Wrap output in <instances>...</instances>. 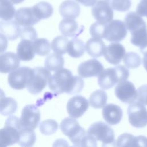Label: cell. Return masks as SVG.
Segmentation results:
<instances>
[{
    "instance_id": "obj_30",
    "label": "cell",
    "mask_w": 147,
    "mask_h": 147,
    "mask_svg": "<svg viewBox=\"0 0 147 147\" xmlns=\"http://www.w3.org/2000/svg\"><path fill=\"white\" fill-rule=\"evenodd\" d=\"M36 140V136L34 130L21 129L20 130V136L18 144L21 147H31Z\"/></svg>"
},
{
    "instance_id": "obj_38",
    "label": "cell",
    "mask_w": 147,
    "mask_h": 147,
    "mask_svg": "<svg viewBox=\"0 0 147 147\" xmlns=\"http://www.w3.org/2000/svg\"><path fill=\"white\" fill-rule=\"evenodd\" d=\"M19 37L21 40H28L34 41L37 38V34L35 29L32 26L20 27Z\"/></svg>"
},
{
    "instance_id": "obj_2",
    "label": "cell",
    "mask_w": 147,
    "mask_h": 147,
    "mask_svg": "<svg viewBox=\"0 0 147 147\" xmlns=\"http://www.w3.org/2000/svg\"><path fill=\"white\" fill-rule=\"evenodd\" d=\"M129 76V69L123 65H117L104 69L98 76L99 86L103 90L112 88L116 84L126 80Z\"/></svg>"
},
{
    "instance_id": "obj_34",
    "label": "cell",
    "mask_w": 147,
    "mask_h": 147,
    "mask_svg": "<svg viewBox=\"0 0 147 147\" xmlns=\"http://www.w3.org/2000/svg\"><path fill=\"white\" fill-rule=\"evenodd\" d=\"M35 53L44 56L49 54L51 51V44L45 38H37L33 42Z\"/></svg>"
},
{
    "instance_id": "obj_31",
    "label": "cell",
    "mask_w": 147,
    "mask_h": 147,
    "mask_svg": "<svg viewBox=\"0 0 147 147\" xmlns=\"http://www.w3.org/2000/svg\"><path fill=\"white\" fill-rule=\"evenodd\" d=\"M17 103L11 97H4L0 101V114L3 115H11L17 110Z\"/></svg>"
},
{
    "instance_id": "obj_45",
    "label": "cell",
    "mask_w": 147,
    "mask_h": 147,
    "mask_svg": "<svg viewBox=\"0 0 147 147\" xmlns=\"http://www.w3.org/2000/svg\"><path fill=\"white\" fill-rule=\"evenodd\" d=\"M78 2L80 3L83 5L88 7V6H93L97 0H76Z\"/></svg>"
},
{
    "instance_id": "obj_12",
    "label": "cell",
    "mask_w": 147,
    "mask_h": 147,
    "mask_svg": "<svg viewBox=\"0 0 147 147\" xmlns=\"http://www.w3.org/2000/svg\"><path fill=\"white\" fill-rule=\"evenodd\" d=\"M89 107L88 100L83 96L76 95L69 99L67 105V110L72 118L82 117Z\"/></svg>"
},
{
    "instance_id": "obj_50",
    "label": "cell",
    "mask_w": 147,
    "mask_h": 147,
    "mask_svg": "<svg viewBox=\"0 0 147 147\" xmlns=\"http://www.w3.org/2000/svg\"><path fill=\"white\" fill-rule=\"evenodd\" d=\"M4 97H5V92H4V91H3L2 89L0 88V101H1V100L2 98H3Z\"/></svg>"
},
{
    "instance_id": "obj_22",
    "label": "cell",
    "mask_w": 147,
    "mask_h": 147,
    "mask_svg": "<svg viewBox=\"0 0 147 147\" xmlns=\"http://www.w3.org/2000/svg\"><path fill=\"white\" fill-rule=\"evenodd\" d=\"M20 25L16 20L2 21L0 22V32L7 39L15 40L19 36Z\"/></svg>"
},
{
    "instance_id": "obj_20",
    "label": "cell",
    "mask_w": 147,
    "mask_h": 147,
    "mask_svg": "<svg viewBox=\"0 0 147 147\" xmlns=\"http://www.w3.org/2000/svg\"><path fill=\"white\" fill-rule=\"evenodd\" d=\"M15 20L22 26H32L40 21L36 17L32 7H21L16 11Z\"/></svg>"
},
{
    "instance_id": "obj_35",
    "label": "cell",
    "mask_w": 147,
    "mask_h": 147,
    "mask_svg": "<svg viewBox=\"0 0 147 147\" xmlns=\"http://www.w3.org/2000/svg\"><path fill=\"white\" fill-rule=\"evenodd\" d=\"M123 59L126 67L130 69L138 68L141 63V59L140 56L137 53L133 52L126 53Z\"/></svg>"
},
{
    "instance_id": "obj_17",
    "label": "cell",
    "mask_w": 147,
    "mask_h": 147,
    "mask_svg": "<svg viewBox=\"0 0 147 147\" xmlns=\"http://www.w3.org/2000/svg\"><path fill=\"white\" fill-rule=\"evenodd\" d=\"M116 142L118 147H147V137L123 133L118 136Z\"/></svg>"
},
{
    "instance_id": "obj_15",
    "label": "cell",
    "mask_w": 147,
    "mask_h": 147,
    "mask_svg": "<svg viewBox=\"0 0 147 147\" xmlns=\"http://www.w3.org/2000/svg\"><path fill=\"white\" fill-rule=\"evenodd\" d=\"M125 55V47L120 43L113 42L106 47L103 55L109 63L118 64Z\"/></svg>"
},
{
    "instance_id": "obj_53",
    "label": "cell",
    "mask_w": 147,
    "mask_h": 147,
    "mask_svg": "<svg viewBox=\"0 0 147 147\" xmlns=\"http://www.w3.org/2000/svg\"><path fill=\"white\" fill-rule=\"evenodd\" d=\"M0 54H1V53H0Z\"/></svg>"
},
{
    "instance_id": "obj_39",
    "label": "cell",
    "mask_w": 147,
    "mask_h": 147,
    "mask_svg": "<svg viewBox=\"0 0 147 147\" xmlns=\"http://www.w3.org/2000/svg\"><path fill=\"white\" fill-rule=\"evenodd\" d=\"M106 24L97 21L92 24L90 28V33L93 38H103Z\"/></svg>"
},
{
    "instance_id": "obj_40",
    "label": "cell",
    "mask_w": 147,
    "mask_h": 147,
    "mask_svg": "<svg viewBox=\"0 0 147 147\" xmlns=\"http://www.w3.org/2000/svg\"><path fill=\"white\" fill-rule=\"evenodd\" d=\"M137 101L147 105V84L140 87L137 90Z\"/></svg>"
},
{
    "instance_id": "obj_5",
    "label": "cell",
    "mask_w": 147,
    "mask_h": 147,
    "mask_svg": "<svg viewBox=\"0 0 147 147\" xmlns=\"http://www.w3.org/2000/svg\"><path fill=\"white\" fill-rule=\"evenodd\" d=\"M60 128L65 136H68L74 145H78L86 135L85 130L79 125V122L71 117L65 118L61 122Z\"/></svg>"
},
{
    "instance_id": "obj_24",
    "label": "cell",
    "mask_w": 147,
    "mask_h": 147,
    "mask_svg": "<svg viewBox=\"0 0 147 147\" xmlns=\"http://www.w3.org/2000/svg\"><path fill=\"white\" fill-rule=\"evenodd\" d=\"M85 46L88 54L93 57H99L102 56L106 47L102 39L93 37L86 42Z\"/></svg>"
},
{
    "instance_id": "obj_33",
    "label": "cell",
    "mask_w": 147,
    "mask_h": 147,
    "mask_svg": "<svg viewBox=\"0 0 147 147\" xmlns=\"http://www.w3.org/2000/svg\"><path fill=\"white\" fill-rule=\"evenodd\" d=\"M68 39L63 36L55 37L51 44V47L53 51L59 55H63L67 52Z\"/></svg>"
},
{
    "instance_id": "obj_49",
    "label": "cell",
    "mask_w": 147,
    "mask_h": 147,
    "mask_svg": "<svg viewBox=\"0 0 147 147\" xmlns=\"http://www.w3.org/2000/svg\"><path fill=\"white\" fill-rule=\"evenodd\" d=\"M7 1H9L10 2H11L13 4H18V3L22 2L24 0H7Z\"/></svg>"
},
{
    "instance_id": "obj_28",
    "label": "cell",
    "mask_w": 147,
    "mask_h": 147,
    "mask_svg": "<svg viewBox=\"0 0 147 147\" xmlns=\"http://www.w3.org/2000/svg\"><path fill=\"white\" fill-rule=\"evenodd\" d=\"M64 60L60 55L53 53L49 55L45 60V68L49 71H57L63 68Z\"/></svg>"
},
{
    "instance_id": "obj_26",
    "label": "cell",
    "mask_w": 147,
    "mask_h": 147,
    "mask_svg": "<svg viewBox=\"0 0 147 147\" xmlns=\"http://www.w3.org/2000/svg\"><path fill=\"white\" fill-rule=\"evenodd\" d=\"M86 46L84 42L77 38L72 39L68 41L67 52L74 58L81 57L84 53Z\"/></svg>"
},
{
    "instance_id": "obj_13",
    "label": "cell",
    "mask_w": 147,
    "mask_h": 147,
    "mask_svg": "<svg viewBox=\"0 0 147 147\" xmlns=\"http://www.w3.org/2000/svg\"><path fill=\"white\" fill-rule=\"evenodd\" d=\"M92 14L98 21L107 24L113 18V9L105 0L97 1L92 8Z\"/></svg>"
},
{
    "instance_id": "obj_6",
    "label": "cell",
    "mask_w": 147,
    "mask_h": 147,
    "mask_svg": "<svg viewBox=\"0 0 147 147\" xmlns=\"http://www.w3.org/2000/svg\"><path fill=\"white\" fill-rule=\"evenodd\" d=\"M40 121V111L34 105L25 106L19 118L20 126L21 129L34 130Z\"/></svg>"
},
{
    "instance_id": "obj_36",
    "label": "cell",
    "mask_w": 147,
    "mask_h": 147,
    "mask_svg": "<svg viewBox=\"0 0 147 147\" xmlns=\"http://www.w3.org/2000/svg\"><path fill=\"white\" fill-rule=\"evenodd\" d=\"M112 9L125 12L129 10L131 6V0H105Z\"/></svg>"
},
{
    "instance_id": "obj_44",
    "label": "cell",
    "mask_w": 147,
    "mask_h": 147,
    "mask_svg": "<svg viewBox=\"0 0 147 147\" xmlns=\"http://www.w3.org/2000/svg\"><path fill=\"white\" fill-rule=\"evenodd\" d=\"M52 147H69L68 142L64 139L59 138L53 142Z\"/></svg>"
},
{
    "instance_id": "obj_11",
    "label": "cell",
    "mask_w": 147,
    "mask_h": 147,
    "mask_svg": "<svg viewBox=\"0 0 147 147\" xmlns=\"http://www.w3.org/2000/svg\"><path fill=\"white\" fill-rule=\"evenodd\" d=\"M115 94L118 99L125 103L131 104L137 99V90L133 83L127 80L117 84Z\"/></svg>"
},
{
    "instance_id": "obj_8",
    "label": "cell",
    "mask_w": 147,
    "mask_h": 147,
    "mask_svg": "<svg viewBox=\"0 0 147 147\" xmlns=\"http://www.w3.org/2000/svg\"><path fill=\"white\" fill-rule=\"evenodd\" d=\"M130 123L137 128L144 127L147 125V109L145 105L138 101L130 104L127 108Z\"/></svg>"
},
{
    "instance_id": "obj_9",
    "label": "cell",
    "mask_w": 147,
    "mask_h": 147,
    "mask_svg": "<svg viewBox=\"0 0 147 147\" xmlns=\"http://www.w3.org/2000/svg\"><path fill=\"white\" fill-rule=\"evenodd\" d=\"M127 32L123 22L119 20H112L106 25L103 38L108 41L117 42L125 38Z\"/></svg>"
},
{
    "instance_id": "obj_27",
    "label": "cell",
    "mask_w": 147,
    "mask_h": 147,
    "mask_svg": "<svg viewBox=\"0 0 147 147\" xmlns=\"http://www.w3.org/2000/svg\"><path fill=\"white\" fill-rule=\"evenodd\" d=\"M32 9L36 17L39 21L50 17L53 11L52 6L48 2L44 1L36 3L32 7Z\"/></svg>"
},
{
    "instance_id": "obj_25",
    "label": "cell",
    "mask_w": 147,
    "mask_h": 147,
    "mask_svg": "<svg viewBox=\"0 0 147 147\" xmlns=\"http://www.w3.org/2000/svg\"><path fill=\"white\" fill-rule=\"evenodd\" d=\"M59 29L62 34L69 37L75 36L79 32L77 22L71 18L62 20L59 24Z\"/></svg>"
},
{
    "instance_id": "obj_3",
    "label": "cell",
    "mask_w": 147,
    "mask_h": 147,
    "mask_svg": "<svg viewBox=\"0 0 147 147\" xmlns=\"http://www.w3.org/2000/svg\"><path fill=\"white\" fill-rule=\"evenodd\" d=\"M20 130L19 118L14 115L7 118L4 127L0 129V147H7L18 143Z\"/></svg>"
},
{
    "instance_id": "obj_29",
    "label": "cell",
    "mask_w": 147,
    "mask_h": 147,
    "mask_svg": "<svg viewBox=\"0 0 147 147\" xmlns=\"http://www.w3.org/2000/svg\"><path fill=\"white\" fill-rule=\"evenodd\" d=\"M107 100L106 92L102 90H98L93 92L89 97V103L91 107L95 109L103 107Z\"/></svg>"
},
{
    "instance_id": "obj_51",
    "label": "cell",
    "mask_w": 147,
    "mask_h": 147,
    "mask_svg": "<svg viewBox=\"0 0 147 147\" xmlns=\"http://www.w3.org/2000/svg\"><path fill=\"white\" fill-rule=\"evenodd\" d=\"M71 147H80V146L79 145H74L73 146H72Z\"/></svg>"
},
{
    "instance_id": "obj_47",
    "label": "cell",
    "mask_w": 147,
    "mask_h": 147,
    "mask_svg": "<svg viewBox=\"0 0 147 147\" xmlns=\"http://www.w3.org/2000/svg\"><path fill=\"white\" fill-rule=\"evenodd\" d=\"M140 51L144 55H147V41L142 45L140 47Z\"/></svg>"
},
{
    "instance_id": "obj_37",
    "label": "cell",
    "mask_w": 147,
    "mask_h": 147,
    "mask_svg": "<svg viewBox=\"0 0 147 147\" xmlns=\"http://www.w3.org/2000/svg\"><path fill=\"white\" fill-rule=\"evenodd\" d=\"M58 129V123L53 119H47L40 124V130L44 135L55 133Z\"/></svg>"
},
{
    "instance_id": "obj_18",
    "label": "cell",
    "mask_w": 147,
    "mask_h": 147,
    "mask_svg": "<svg viewBox=\"0 0 147 147\" xmlns=\"http://www.w3.org/2000/svg\"><path fill=\"white\" fill-rule=\"evenodd\" d=\"M20 65V59L17 54L12 52H6L0 54V72L6 74L11 72Z\"/></svg>"
},
{
    "instance_id": "obj_23",
    "label": "cell",
    "mask_w": 147,
    "mask_h": 147,
    "mask_svg": "<svg viewBox=\"0 0 147 147\" xmlns=\"http://www.w3.org/2000/svg\"><path fill=\"white\" fill-rule=\"evenodd\" d=\"M33 42L28 40H21L17 48V55L22 61H28L32 60L35 56Z\"/></svg>"
},
{
    "instance_id": "obj_4",
    "label": "cell",
    "mask_w": 147,
    "mask_h": 147,
    "mask_svg": "<svg viewBox=\"0 0 147 147\" xmlns=\"http://www.w3.org/2000/svg\"><path fill=\"white\" fill-rule=\"evenodd\" d=\"M51 75V72L45 68L37 67L32 68L26 88L30 94H38L46 87Z\"/></svg>"
},
{
    "instance_id": "obj_7",
    "label": "cell",
    "mask_w": 147,
    "mask_h": 147,
    "mask_svg": "<svg viewBox=\"0 0 147 147\" xmlns=\"http://www.w3.org/2000/svg\"><path fill=\"white\" fill-rule=\"evenodd\" d=\"M87 134L93 137L96 141H100L102 144L113 142L115 140L113 129L102 121L92 123L88 129Z\"/></svg>"
},
{
    "instance_id": "obj_16",
    "label": "cell",
    "mask_w": 147,
    "mask_h": 147,
    "mask_svg": "<svg viewBox=\"0 0 147 147\" xmlns=\"http://www.w3.org/2000/svg\"><path fill=\"white\" fill-rule=\"evenodd\" d=\"M124 24L127 30L130 31L131 35L147 29L146 24L145 21L135 12L131 11L126 15Z\"/></svg>"
},
{
    "instance_id": "obj_43",
    "label": "cell",
    "mask_w": 147,
    "mask_h": 147,
    "mask_svg": "<svg viewBox=\"0 0 147 147\" xmlns=\"http://www.w3.org/2000/svg\"><path fill=\"white\" fill-rule=\"evenodd\" d=\"M8 41L7 38L2 33H0V53H3L5 52L7 48Z\"/></svg>"
},
{
    "instance_id": "obj_46",
    "label": "cell",
    "mask_w": 147,
    "mask_h": 147,
    "mask_svg": "<svg viewBox=\"0 0 147 147\" xmlns=\"http://www.w3.org/2000/svg\"><path fill=\"white\" fill-rule=\"evenodd\" d=\"M102 147H118V146L117 145L116 141L114 140V141L111 142L102 144Z\"/></svg>"
},
{
    "instance_id": "obj_19",
    "label": "cell",
    "mask_w": 147,
    "mask_h": 147,
    "mask_svg": "<svg viewBox=\"0 0 147 147\" xmlns=\"http://www.w3.org/2000/svg\"><path fill=\"white\" fill-rule=\"evenodd\" d=\"M123 111L118 105L112 103L106 105L102 109V116L105 121L110 125H115L122 119Z\"/></svg>"
},
{
    "instance_id": "obj_14",
    "label": "cell",
    "mask_w": 147,
    "mask_h": 147,
    "mask_svg": "<svg viewBox=\"0 0 147 147\" xmlns=\"http://www.w3.org/2000/svg\"><path fill=\"white\" fill-rule=\"evenodd\" d=\"M104 70L103 65L96 59H90L80 64L78 67V73L80 77L90 78L98 76Z\"/></svg>"
},
{
    "instance_id": "obj_32",
    "label": "cell",
    "mask_w": 147,
    "mask_h": 147,
    "mask_svg": "<svg viewBox=\"0 0 147 147\" xmlns=\"http://www.w3.org/2000/svg\"><path fill=\"white\" fill-rule=\"evenodd\" d=\"M16 10L13 4L7 0H0V18L3 21L12 20L15 16Z\"/></svg>"
},
{
    "instance_id": "obj_21",
    "label": "cell",
    "mask_w": 147,
    "mask_h": 147,
    "mask_svg": "<svg viewBox=\"0 0 147 147\" xmlns=\"http://www.w3.org/2000/svg\"><path fill=\"white\" fill-rule=\"evenodd\" d=\"M59 12L64 18L75 19L79 16L80 7L76 1L74 0H65L60 5Z\"/></svg>"
},
{
    "instance_id": "obj_52",
    "label": "cell",
    "mask_w": 147,
    "mask_h": 147,
    "mask_svg": "<svg viewBox=\"0 0 147 147\" xmlns=\"http://www.w3.org/2000/svg\"><path fill=\"white\" fill-rule=\"evenodd\" d=\"M142 1H143V0H142Z\"/></svg>"
},
{
    "instance_id": "obj_48",
    "label": "cell",
    "mask_w": 147,
    "mask_h": 147,
    "mask_svg": "<svg viewBox=\"0 0 147 147\" xmlns=\"http://www.w3.org/2000/svg\"><path fill=\"white\" fill-rule=\"evenodd\" d=\"M142 62H143L144 67L145 70L147 71V55H144Z\"/></svg>"
},
{
    "instance_id": "obj_41",
    "label": "cell",
    "mask_w": 147,
    "mask_h": 147,
    "mask_svg": "<svg viewBox=\"0 0 147 147\" xmlns=\"http://www.w3.org/2000/svg\"><path fill=\"white\" fill-rule=\"evenodd\" d=\"M80 147H97L96 141L91 136L86 134L78 144Z\"/></svg>"
},
{
    "instance_id": "obj_1",
    "label": "cell",
    "mask_w": 147,
    "mask_h": 147,
    "mask_svg": "<svg viewBox=\"0 0 147 147\" xmlns=\"http://www.w3.org/2000/svg\"><path fill=\"white\" fill-rule=\"evenodd\" d=\"M48 84L50 90L56 94H78L84 87V81L81 77L74 76L71 71L63 68L51 75Z\"/></svg>"
},
{
    "instance_id": "obj_10",
    "label": "cell",
    "mask_w": 147,
    "mask_h": 147,
    "mask_svg": "<svg viewBox=\"0 0 147 147\" xmlns=\"http://www.w3.org/2000/svg\"><path fill=\"white\" fill-rule=\"evenodd\" d=\"M32 71V68L24 66L10 72L8 75L9 86L15 90H22L26 87Z\"/></svg>"
},
{
    "instance_id": "obj_42",
    "label": "cell",
    "mask_w": 147,
    "mask_h": 147,
    "mask_svg": "<svg viewBox=\"0 0 147 147\" xmlns=\"http://www.w3.org/2000/svg\"><path fill=\"white\" fill-rule=\"evenodd\" d=\"M136 13L141 17H147V0H143L138 4Z\"/></svg>"
}]
</instances>
